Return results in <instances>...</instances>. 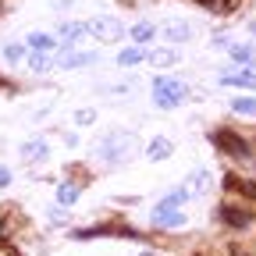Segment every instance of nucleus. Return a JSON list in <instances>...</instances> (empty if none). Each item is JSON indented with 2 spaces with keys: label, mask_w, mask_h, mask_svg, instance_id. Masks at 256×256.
Wrapping results in <instances>:
<instances>
[{
  "label": "nucleus",
  "mask_w": 256,
  "mask_h": 256,
  "mask_svg": "<svg viewBox=\"0 0 256 256\" xmlns=\"http://www.w3.org/2000/svg\"><path fill=\"white\" fill-rule=\"evenodd\" d=\"M220 86H256L252 72H238V75H220Z\"/></svg>",
  "instance_id": "ddd939ff"
},
{
  "label": "nucleus",
  "mask_w": 256,
  "mask_h": 256,
  "mask_svg": "<svg viewBox=\"0 0 256 256\" xmlns=\"http://www.w3.org/2000/svg\"><path fill=\"white\" fill-rule=\"evenodd\" d=\"M171 150H174V146H171V139H153V142H150V150H146V156L153 160V164H160V160H168V156H171Z\"/></svg>",
  "instance_id": "1a4fd4ad"
},
{
  "label": "nucleus",
  "mask_w": 256,
  "mask_h": 256,
  "mask_svg": "<svg viewBox=\"0 0 256 256\" xmlns=\"http://www.w3.org/2000/svg\"><path fill=\"white\" fill-rule=\"evenodd\" d=\"M232 110L235 114H256V96H238V100H232Z\"/></svg>",
  "instance_id": "4468645a"
},
{
  "label": "nucleus",
  "mask_w": 256,
  "mask_h": 256,
  "mask_svg": "<svg viewBox=\"0 0 256 256\" xmlns=\"http://www.w3.org/2000/svg\"><path fill=\"white\" fill-rule=\"evenodd\" d=\"M160 36H164V40H171V43H185V40H192V25H188V22L171 18V22H164V25H160Z\"/></svg>",
  "instance_id": "423d86ee"
},
{
  "label": "nucleus",
  "mask_w": 256,
  "mask_h": 256,
  "mask_svg": "<svg viewBox=\"0 0 256 256\" xmlns=\"http://www.w3.org/2000/svg\"><path fill=\"white\" fill-rule=\"evenodd\" d=\"M150 60H153V64H160V68H168V64H174V60H178V54H174V50H153V54H150Z\"/></svg>",
  "instance_id": "2eb2a0df"
},
{
  "label": "nucleus",
  "mask_w": 256,
  "mask_h": 256,
  "mask_svg": "<svg viewBox=\"0 0 256 256\" xmlns=\"http://www.w3.org/2000/svg\"><path fill=\"white\" fill-rule=\"evenodd\" d=\"M136 153V136H128V132H110L104 142H100V156H104V164H124L128 156Z\"/></svg>",
  "instance_id": "f257e3e1"
},
{
  "label": "nucleus",
  "mask_w": 256,
  "mask_h": 256,
  "mask_svg": "<svg viewBox=\"0 0 256 256\" xmlns=\"http://www.w3.org/2000/svg\"><path fill=\"white\" fill-rule=\"evenodd\" d=\"M43 156H46V142H40V139L22 146V160H28V164H36V160H43Z\"/></svg>",
  "instance_id": "f8f14e48"
},
{
  "label": "nucleus",
  "mask_w": 256,
  "mask_h": 256,
  "mask_svg": "<svg viewBox=\"0 0 256 256\" xmlns=\"http://www.w3.org/2000/svg\"><path fill=\"white\" fill-rule=\"evenodd\" d=\"M185 224V214L178 210V203H160L156 210H153V228H182Z\"/></svg>",
  "instance_id": "39448f33"
},
{
  "label": "nucleus",
  "mask_w": 256,
  "mask_h": 256,
  "mask_svg": "<svg viewBox=\"0 0 256 256\" xmlns=\"http://www.w3.org/2000/svg\"><path fill=\"white\" fill-rule=\"evenodd\" d=\"M188 96V89H185V82H178V78H156L153 82V104L156 107H178L182 100Z\"/></svg>",
  "instance_id": "f03ea898"
},
{
  "label": "nucleus",
  "mask_w": 256,
  "mask_h": 256,
  "mask_svg": "<svg viewBox=\"0 0 256 256\" xmlns=\"http://www.w3.org/2000/svg\"><path fill=\"white\" fill-rule=\"evenodd\" d=\"M153 32H156V28H153V25H146V22H142V25H136V28H132V40H136V43H146V40H150V36H153Z\"/></svg>",
  "instance_id": "6ab92c4d"
},
{
  "label": "nucleus",
  "mask_w": 256,
  "mask_h": 256,
  "mask_svg": "<svg viewBox=\"0 0 256 256\" xmlns=\"http://www.w3.org/2000/svg\"><path fill=\"white\" fill-rule=\"evenodd\" d=\"M8 178H11V174H8L4 168H0V185H8Z\"/></svg>",
  "instance_id": "393cba45"
},
{
  "label": "nucleus",
  "mask_w": 256,
  "mask_h": 256,
  "mask_svg": "<svg viewBox=\"0 0 256 256\" xmlns=\"http://www.w3.org/2000/svg\"><path fill=\"white\" fill-rule=\"evenodd\" d=\"M92 118H96V114H92V110H82V114H75V121H78V124H89V121H92Z\"/></svg>",
  "instance_id": "b1692460"
},
{
  "label": "nucleus",
  "mask_w": 256,
  "mask_h": 256,
  "mask_svg": "<svg viewBox=\"0 0 256 256\" xmlns=\"http://www.w3.org/2000/svg\"><path fill=\"white\" fill-rule=\"evenodd\" d=\"M0 86H4V78H0Z\"/></svg>",
  "instance_id": "bb28decb"
},
{
  "label": "nucleus",
  "mask_w": 256,
  "mask_h": 256,
  "mask_svg": "<svg viewBox=\"0 0 256 256\" xmlns=\"http://www.w3.org/2000/svg\"><path fill=\"white\" fill-rule=\"evenodd\" d=\"M0 238H8V210H0Z\"/></svg>",
  "instance_id": "5701e85b"
},
{
  "label": "nucleus",
  "mask_w": 256,
  "mask_h": 256,
  "mask_svg": "<svg viewBox=\"0 0 256 256\" xmlns=\"http://www.w3.org/2000/svg\"><path fill=\"white\" fill-rule=\"evenodd\" d=\"M196 4H203V8L214 11V14H232V11H238L242 0H196Z\"/></svg>",
  "instance_id": "9d476101"
},
{
  "label": "nucleus",
  "mask_w": 256,
  "mask_h": 256,
  "mask_svg": "<svg viewBox=\"0 0 256 256\" xmlns=\"http://www.w3.org/2000/svg\"><path fill=\"white\" fill-rule=\"evenodd\" d=\"M232 57L235 60H249L252 57V46H232Z\"/></svg>",
  "instance_id": "412c9836"
},
{
  "label": "nucleus",
  "mask_w": 256,
  "mask_h": 256,
  "mask_svg": "<svg viewBox=\"0 0 256 256\" xmlns=\"http://www.w3.org/2000/svg\"><path fill=\"white\" fill-rule=\"evenodd\" d=\"M214 146H217L220 153H228V156H238V160H246V156H249V142H246L242 136L228 132V128H220V132H214Z\"/></svg>",
  "instance_id": "20e7f679"
},
{
  "label": "nucleus",
  "mask_w": 256,
  "mask_h": 256,
  "mask_svg": "<svg viewBox=\"0 0 256 256\" xmlns=\"http://www.w3.org/2000/svg\"><path fill=\"white\" fill-rule=\"evenodd\" d=\"M206 188H210V171H196V174H188V185H185L188 196H203Z\"/></svg>",
  "instance_id": "6e6552de"
},
{
  "label": "nucleus",
  "mask_w": 256,
  "mask_h": 256,
  "mask_svg": "<svg viewBox=\"0 0 256 256\" xmlns=\"http://www.w3.org/2000/svg\"><path fill=\"white\" fill-rule=\"evenodd\" d=\"M86 32H89V25H64V36H68L64 43H68V46H72V43H78Z\"/></svg>",
  "instance_id": "dca6fc26"
},
{
  "label": "nucleus",
  "mask_w": 256,
  "mask_h": 256,
  "mask_svg": "<svg viewBox=\"0 0 256 256\" xmlns=\"http://www.w3.org/2000/svg\"><path fill=\"white\" fill-rule=\"evenodd\" d=\"M28 46L40 50V54H46V50H57V40L46 36V32H32V36H28Z\"/></svg>",
  "instance_id": "9b49d317"
},
{
  "label": "nucleus",
  "mask_w": 256,
  "mask_h": 256,
  "mask_svg": "<svg viewBox=\"0 0 256 256\" xmlns=\"http://www.w3.org/2000/svg\"><path fill=\"white\" fill-rule=\"evenodd\" d=\"M196 256H206V252H196Z\"/></svg>",
  "instance_id": "a878e982"
},
{
  "label": "nucleus",
  "mask_w": 256,
  "mask_h": 256,
  "mask_svg": "<svg viewBox=\"0 0 256 256\" xmlns=\"http://www.w3.org/2000/svg\"><path fill=\"white\" fill-rule=\"evenodd\" d=\"M57 200H60L64 206L75 203V200H78V185H60V188H57Z\"/></svg>",
  "instance_id": "a211bd4d"
},
{
  "label": "nucleus",
  "mask_w": 256,
  "mask_h": 256,
  "mask_svg": "<svg viewBox=\"0 0 256 256\" xmlns=\"http://www.w3.org/2000/svg\"><path fill=\"white\" fill-rule=\"evenodd\" d=\"M217 217H220L224 224H232V228H249V220H252V214L242 210V206H220Z\"/></svg>",
  "instance_id": "0eeeda50"
},
{
  "label": "nucleus",
  "mask_w": 256,
  "mask_h": 256,
  "mask_svg": "<svg viewBox=\"0 0 256 256\" xmlns=\"http://www.w3.org/2000/svg\"><path fill=\"white\" fill-rule=\"evenodd\" d=\"M92 54H78V57H64V68H78V64H89Z\"/></svg>",
  "instance_id": "aec40b11"
},
{
  "label": "nucleus",
  "mask_w": 256,
  "mask_h": 256,
  "mask_svg": "<svg viewBox=\"0 0 256 256\" xmlns=\"http://www.w3.org/2000/svg\"><path fill=\"white\" fill-rule=\"evenodd\" d=\"M0 256H22V252H18L11 242H4V238H0Z\"/></svg>",
  "instance_id": "4be33fe9"
},
{
  "label": "nucleus",
  "mask_w": 256,
  "mask_h": 256,
  "mask_svg": "<svg viewBox=\"0 0 256 256\" xmlns=\"http://www.w3.org/2000/svg\"><path fill=\"white\" fill-rule=\"evenodd\" d=\"M89 25V32L100 43H118L121 36H124V25L118 22V18H107V14H100V18H92V22H86Z\"/></svg>",
  "instance_id": "7ed1b4c3"
},
{
  "label": "nucleus",
  "mask_w": 256,
  "mask_h": 256,
  "mask_svg": "<svg viewBox=\"0 0 256 256\" xmlns=\"http://www.w3.org/2000/svg\"><path fill=\"white\" fill-rule=\"evenodd\" d=\"M142 57H146V54H142L139 46H132V50H121V57H118V60L124 64V68H132V64H139Z\"/></svg>",
  "instance_id": "f3484780"
}]
</instances>
